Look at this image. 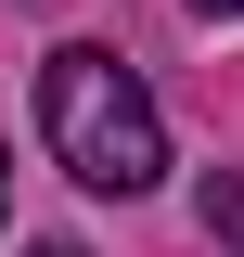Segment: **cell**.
<instances>
[{
  "label": "cell",
  "instance_id": "1",
  "mask_svg": "<svg viewBox=\"0 0 244 257\" xmlns=\"http://www.w3.org/2000/svg\"><path fill=\"white\" fill-rule=\"evenodd\" d=\"M39 128H52L64 180H90V193H154L167 180V116H154V90L116 52H90V39L39 64Z\"/></svg>",
  "mask_w": 244,
  "mask_h": 257
},
{
  "label": "cell",
  "instance_id": "2",
  "mask_svg": "<svg viewBox=\"0 0 244 257\" xmlns=\"http://www.w3.org/2000/svg\"><path fill=\"white\" fill-rule=\"evenodd\" d=\"M193 13H244V0H193Z\"/></svg>",
  "mask_w": 244,
  "mask_h": 257
},
{
  "label": "cell",
  "instance_id": "3",
  "mask_svg": "<svg viewBox=\"0 0 244 257\" xmlns=\"http://www.w3.org/2000/svg\"><path fill=\"white\" fill-rule=\"evenodd\" d=\"M26 257H77V244H26Z\"/></svg>",
  "mask_w": 244,
  "mask_h": 257
},
{
  "label": "cell",
  "instance_id": "4",
  "mask_svg": "<svg viewBox=\"0 0 244 257\" xmlns=\"http://www.w3.org/2000/svg\"><path fill=\"white\" fill-rule=\"evenodd\" d=\"M0 193H13V155H0Z\"/></svg>",
  "mask_w": 244,
  "mask_h": 257
}]
</instances>
